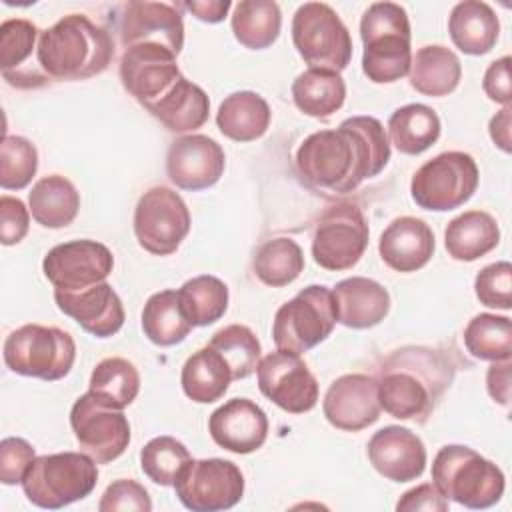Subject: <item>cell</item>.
<instances>
[{
  "instance_id": "obj_51",
  "label": "cell",
  "mask_w": 512,
  "mask_h": 512,
  "mask_svg": "<svg viewBox=\"0 0 512 512\" xmlns=\"http://www.w3.org/2000/svg\"><path fill=\"white\" fill-rule=\"evenodd\" d=\"M486 384H488L490 396H492L496 402L508 406V402H510V360L494 362V364L488 368Z\"/></svg>"
},
{
  "instance_id": "obj_32",
  "label": "cell",
  "mask_w": 512,
  "mask_h": 512,
  "mask_svg": "<svg viewBox=\"0 0 512 512\" xmlns=\"http://www.w3.org/2000/svg\"><path fill=\"white\" fill-rule=\"evenodd\" d=\"M230 382H232V372L228 364L210 346L196 350L184 362L182 374H180V384L184 394L198 404H210L220 400L226 394Z\"/></svg>"
},
{
  "instance_id": "obj_6",
  "label": "cell",
  "mask_w": 512,
  "mask_h": 512,
  "mask_svg": "<svg viewBox=\"0 0 512 512\" xmlns=\"http://www.w3.org/2000/svg\"><path fill=\"white\" fill-rule=\"evenodd\" d=\"M74 360V338L56 326L24 324L4 340V362L20 376L54 382L68 376Z\"/></svg>"
},
{
  "instance_id": "obj_47",
  "label": "cell",
  "mask_w": 512,
  "mask_h": 512,
  "mask_svg": "<svg viewBox=\"0 0 512 512\" xmlns=\"http://www.w3.org/2000/svg\"><path fill=\"white\" fill-rule=\"evenodd\" d=\"M98 510L100 512H116V510L148 512L152 510V500L142 484H138L136 480L120 478L106 488L98 504Z\"/></svg>"
},
{
  "instance_id": "obj_24",
  "label": "cell",
  "mask_w": 512,
  "mask_h": 512,
  "mask_svg": "<svg viewBox=\"0 0 512 512\" xmlns=\"http://www.w3.org/2000/svg\"><path fill=\"white\" fill-rule=\"evenodd\" d=\"M434 246V232L424 220L400 216L380 234L378 252L384 264L392 270L416 272L430 262Z\"/></svg>"
},
{
  "instance_id": "obj_27",
  "label": "cell",
  "mask_w": 512,
  "mask_h": 512,
  "mask_svg": "<svg viewBox=\"0 0 512 512\" xmlns=\"http://www.w3.org/2000/svg\"><path fill=\"white\" fill-rule=\"evenodd\" d=\"M146 110L170 132H190L208 120L210 100L198 84L180 76L174 86L162 98L148 104Z\"/></svg>"
},
{
  "instance_id": "obj_43",
  "label": "cell",
  "mask_w": 512,
  "mask_h": 512,
  "mask_svg": "<svg viewBox=\"0 0 512 512\" xmlns=\"http://www.w3.org/2000/svg\"><path fill=\"white\" fill-rule=\"evenodd\" d=\"M190 460L188 448L172 436H156L140 452L142 472L160 486H174L176 476Z\"/></svg>"
},
{
  "instance_id": "obj_30",
  "label": "cell",
  "mask_w": 512,
  "mask_h": 512,
  "mask_svg": "<svg viewBox=\"0 0 512 512\" xmlns=\"http://www.w3.org/2000/svg\"><path fill=\"white\" fill-rule=\"evenodd\" d=\"M410 86L424 96H448L462 78L458 56L440 44L422 46L410 64Z\"/></svg>"
},
{
  "instance_id": "obj_48",
  "label": "cell",
  "mask_w": 512,
  "mask_h": 512,
  "mask_svg": "<svg viewBox=\"0 0 512 512\" xmlns=\"http://www.w3.org/2000/svg\"><path fill=\"white\" fill-rule=\"evenodd\" d=\"M30 226V214L28 208L20 198L14 196H2L0 198V240L4 246L18 244L26 234Z\"/></svg>"
},
{
  "instance_id": "obj_29",
  "label": "cell",
  "mask_w": 512,
  "mask_h": 512,
  "mask_svg": "<svg viewBox=\"0 0 512 512\" xmlns=\"http://www.w3.org/2000/svg\"><path fill=\"white\" fill-rule=\"evenodd\" d=\"M270 118L272 112L268 102L250 90L232 92L216 112L218 130L234 142H252L264 136L270 126Z\"/></svg>"
},
{
  "instance_id": "obj_40",
  "label": "cell",
  "mask_w": 512,
  "mask_h": 512,
  "mask_svg": "<svg viewBox=\"0 0 512 512\" xmlns=\"http://www.w3.org/2000/svg\"><path fill=\"white\" fill-rule=\"evenodd\" d=\"M464 346L478 360L502 362L512 354V322L508 316L478 314L464 328Z\"/></svg>"
},
{
  "instance_id": "obj_34",
  "label": "cell",
  "mask_w": 512,
  "mask_h": 512,
  "mask_svg": "<svg viewBox=\"0 0 512 512\" xmlns=\"http://www.w3.org/2000/svg\"><path fill=\"white\" fill-rule=\"evenodd\" d=\"M192 328L178 290H162L146 300L142 310V330L152 344L164 348L180 344Z\"/></svg>"
},
{
  "instance_id": "obj_38",
  "label": "cell",
  "mask_w": 512,
  "mask_h": 512,
  "mask_svg": "<svg viewBox=\"0 0 512 512\" xmlns=\"http://www.w3.org/2000/svg\"><path fill=\"white\" fill-rule=\"evenodd\" d=\"M254 274L266 286L280 288L292 284L304 270L302 248L290 238L266 240L254 254Z\"/></svg>"
},
{
  "instance_id": "obj_31",
  "label": "cell",
  "mask_w": 512,
  "mask_h": 512,
  "mask_svg": "<svg viewBox=\"0 0 512 512\" xmlns=\"http://www.w3.org/2000/svg\"><path fill=\"white\" fill-rule=\"evenodd\" d=\"M30 214L44 228H64L72 224L80 210V194L76 186L60 176L40 178L28 194Z\"/></svg>"
},
{
  "instance_id": "obj_39",
  "label": "cell",
  "mask_w": 512,
  "mask_h": 512,
  "mask_svg": "<svg viewBox=\"0 0 512 512\" xmlns=\"http://www.w3.org/2000/svg\"><path fill=\"white\" fill-rule=\"evenodd\" d=\"M178 296L192 326L214 324L228 308V286L210 274L186 280L180 286Z\"/></svg>"
},
{
  "instance_id": "obj_50",
  "label": "cell",
  "mask_w": 512,
  "mask_h": 512,
  "mask_svg": "<svg viewBox=\"0 0 512 512\" xmlns=\"http://www.w3.org/2000/svg\"><path fill=\"white\" fill-rule=\"evenodd\" d=\"M396 510H428V512H446L448 500L438 492L434 484H420L402 494L396 504Z\"/></svg>"
},
{
  "instance_id": "obj_46",
  "label": "cell",
  "mask_w": 512,
  "mask_h": 512,
  "mask_svg": "<svg viewBox=\"0 0 512 512\" xmlns=\"http://www.w3.org/2000/svg\"><path fill=\"white\" fill-rule=\"evenodd\" d=\"M34 458L36 456L30 442L14 436L4 438L0 442V482L6 486L22 484Z\"/></svg>"
},
{
  "instance_id": "obj_44",
  "label": "cell",
  "mask_w": 512,
  "mask_h": 512,
  "mask_svg": "<svg viewBox=\"0 0 512 512\" xmlns=\"http://www.w3.org/2000/svg\"><path fill=\"white\" fill-rule=\"evenodd\" d=\"M38 170L36 146L22 136H4L0 146V186L22 190Z\"/></svg>"
},
{
  "instance_id": "obj_45",
  "label": "cell",
  "mask_w": 512,
  "mask_h": 512,
  "mask_svg": "<svg viewBox=\"0 0 512 512\" xmlns=\"http://www.w3.org/2000/svg\"><path fill=\"white\" fill-rule=\"evenodd\" d=\"M476 298L488 308H512V264L502 260L484 266L474 280Z\"/></svg>"
},
{
  "instance_id": "obj_2",
  "label": "cell",
  "mask_w": 512,
  "mask_h": 512,
  "mask_svg": "<svg viewBox=\"0 0 512 512\" xmlns=\"http://www.w3.org/2000/svg\"><path fill=\"white\" fill-rule=\"evenodd\" d=\"M36 56L48 78L84 80L108 68L114 42L106 28L82 14H68L40 32Z\"/></svg>"
},
{
  "instance_id": "obj_15",
  "label": "cell",
  "mask_w": 512,
  "mask_h": 512,
  "mask_svg": "<svg viewBox=\"0 0 512 512\" xmlns=\"http://www.w3.org/2000/svg\"><path fill=\"white\" fill-rule=\"evenodd\" d=\"M260 392L290 414H304L318 402V382L300 354L276 350L256 368Z\"/></svg>"
},
{
  "instance_id": "obj_10",
  "label": "cell",
  "mask_w": 512,
  "mask_h": 512,
  "mask_svg": "<svg viewBox=\"0 0 512 512\" xmlns=\"http://www.w3.org/2000/svg\"><path fill=\"white\" fill-rule=\"evenodd\" d=\"M190 232V212L182 196L166 186L144 192L134 210V234L138 244L156 256L178 250Z\"/></svg>"
},
{
  "instance_id": "obj_22",
  "label": "cell",
  "mask_w": 512,
  "mask_h": 512,
  "mask_svg": "<svg viewBox=\"0 0 512 512\" xmlns=\"http://www.w3.org/2000/svg\"><path fill=\"white\" fill-rule=\"evenodd\" d=\"M54 300L60 312L76 320L82 330L96 338L114 336L126 318L120 296L106 280L76 292L54 290Z\"/></svg>"
},
{
  "instance_id": "obj_1",
  "label": "cell",
  "mask_w": 512,
  "mask_h": 512,
  "mask_svg": "<svg viewBox=\"0 0 512 512\" xmlns=\"http://www.w3.org/2000/svg\"><path fill=\"white\" fill-rule=\"evenodd\" d=\"M390 160L384 126L372 116L346 118L336 130L310 134L296 150L300 176L330 192L346 194L378 176Z\"/></svg>"
},
{
  "instance_id": "obj_8",
  "label": "cell",
  "mask_w": 512,
  "mask_h": 512,
  "mask_svg": "<svg viewBox=\"0 0 512 512\" xmlns=\"http://www.w3.org/2000/svg\"><path fill=\"white\" fill-rule=\"evenodd\" d=\"M292 42L310 68L342 72L352 58V38L336 10L324 2L302 4L292 18Z\"/></svg>"
},
{
  "instance_id": "obj_7",
  "label": "cell",
  "mask_w": 512,
  "mask_h": 512,
  "mask_svg": "<svg viewBox=\"0 0 512 512\" xmlns=\"http://www.w3.org/2000/svg\"><path fill=\"white\" fill-rule=\"evenodd\" d=\"M336 322L332 290L310 284L278 308L272 322V338L278 350L304 354L324 342Z\"/></svg>"
},
{
  "instance_id": "obj_26",
  "label": "cell",
  "mask_w": 512,
  "mask_h": 512,
  "mask_svg": "<svg viewBox=\"0 0 512 512\" xmlns=\"http://www.w3.org/2000/svg\"><path fill=\"white\" fill-rule=\"evenodd\" d=\"M448 32L460 52L482 56L496 46L500 22L496 12L486 2L464 0L452 8Z\"/></svg>"
},
{
  "instance_id": "obj_16",
  "label": "cell",
  "mask_w": 512,
  "mask_h": 512,
  "mask_svg": "<svg viewBox=\"0 0 512 512\" xmlns=\"http://www.w3.org/2000/svg\"><path fill=\"white\" fill-rule=\"evenodd\" d=\"M112 252L96 240H70L54 246L42 260L54 290L76 292L104 282L112 272Z\"/></svg>"
},
{
  "instance_id": "obj_53",
  "label": "cell",
  "mask_w": 512,
  "mask_h": 512,
  "mask_svg": "<svg viewBox=\"0 0 512 512\" xmlns=\"http://www.w3.org/2000/svg\"><path fill=\"white\" fill-rule=\"evenodd\" d=\"M510 106H504L492 120H490V138L494 140V144L504 150L510 152Z\"/></svg>"
},
{
  "instance_id": "obj_52",
  "label": "cell",
  "mask_w": 512,
  "mask_h": 512,
  "mask_svg": "<svg viewBox=\"0 0 512 512\" xmlns=\"http://www.w3.org/2000/svg\"><path fill=\"white\" fill-rule=\"evenodd\" d=\"M186 10H190L198 20L202 22H210V24H216V22H222L230 10V0H192V2H186L184 4Z\"/></svg>"
},
{
  "instance_id": "obj_19",
  "label": "cell",
  "mask_w": 512,
  "mask_h": 512,
  "mask_svg": "<svg viewBox=\"0 0 512 512\" xmlns=\"http://www.w3.org/2000/svg\"><path fill=\"white\" fill-rule=\"evenodd\" d=\"M322 410L326 420L344 432H358L380 418L378 382L366 374H344L326 390Z\"/></svg>"
},
{
  "instance_id": "obj_33",
  "label": "cell",
  "mask_w": 512,
  "mask_h": 512,
  "mask_svg": "<svg viewBox=\"0 0 512 512\" xmlns=\"http://www.w3.org/2000/svg\"><path fill=\"white\" fill-rule=\"evenodd\" d=\"M292 100L306 116L328 118L342 108L346 84L338 72L308 68L292 82Z\"/></svg>"
},
{
  "instance_id": "obj_12",
  "label": "cell",
  "mask_w": 512,
  "mask_h": 512,
  "mask_svg": "<svg viewBox=\"0 0 512 512\" xmlns=\"http://www.w3.org/2000/svg\"><path fill=\"white\" fill-rule=\"evenodd\" d=\"M368 236V222L356 204H334L316 224L312 238L314 262L324 270H348L362 258Z\"/></svg>"
},
{
  "instance_id": "obj_9",
  "label": "cell",
  "mask_w": 512,
  "mask_h": 512,
  "mask_svg": "<svg viewBox=\"0 0 512 512\" xmlns=\"http://www.w3.org/2000/svg\"><path fill=\"white\" fill-rule=\"evenodd\" d=\"M478 166L466 152H442L424 162L412 176V200L434 212H448L466 204L478 188Z\"/></svg>"
},
{
  "instance_id": "obj_18",
  "label": "cell",
  "mask_w": 512,
  "mask_h": 512,
  "mask_svg": "<svg viewBox=\"0 0 512 512\" xmlns=\"http://www.w3.org/2000/svg\"><path fill=\"white\" fill-rule=\"evenodd\" d=\"M226 156L220 144L204 134L176 138L166 154V172L182 190H206L224 174Z\"/></svg>"
},
{
  "instance_id": "obj_42",
  "label": "cell",
  "mask_w": 512,
  "mask_h": 512,
  "mask_svg": "<svg viewBox=\"0 0 512 512\" xmlns=\"http://www.w3.org/2000/svg\"><path fill=\"white\" fill-rule=\"evenodd\" d=\"M208 346L224 358L232 372V380H244L258 368L260 342L248 326L230 324L218 330Z\"/></svg>"
},
{
  "instance_id": "obj_5",
  "label": "cell",
  "mask_w": 512,
  "mask_h": 512,
  "mask_svg": "<svg viewBox=\"0 0 512 512\" xmlns=\"http://www.w3.org/2000/svg\"><path fill=\"white\" fill-rule=\"evenodd\" d=\"M98 482L96 462L84 452H58L34 458L22 488L40 508L58 510L86 498Z\"/></svg>"
},
{
  "instance_id": "obj_28",
  "label": "cell",
  "mask_w": 512,
  "mask_h": 512,
  "mask_svg": "<svg viewBox=\"0 0 512 512\" xmlns=\"http://www.w3.org/2000/svg\"><path fill=\"white\" fill-rule=\"evenodd\" d=\"M500 242L498 222L484 210H468L452 218L444 232L448 254L458 262H474Z\"/></svg>"
},
{
  "instance_id": "obj_36",
  "label": "cell",
  "mask_w": 512,
  "mask_h": 512,
  "mask_svg": "<svg viewBox=\"0 0 512 512\" xmlns=\"http://www.w3.org/2000/svg\"><path fill=\"white\" fill-rule=\"evenodd\" d=\"M282 14L272 0H240L232 12L234 38L250 50H264L280 36Z\"/></svg>"
},
{
  "instance_id": "obj_3",
  "label": "cell",
  "mask_w": 512,
  "mask_h": 512,
  "mask_svg": "<svg viewBox=\"0 0 512 512\" xmlns=\"http://www.w3.org/2000/svg\"><path fill=\"white\" fill-rule=\"evenodd\" d=\"M362 70L376 84H390L410 72V22L400 4L374 2L360 20Z\"/></svg>"
},
{
  "instance_id": "obj_11",
  "label": "cell",
  "mask_w": 512,
  "mask_h": 512,
  "mask_svg": "<svg viewBox=\"0 0 512 512\" xmlns=\"http://www.w3.org/2000/svg\"><path fill=\"white\" fill-rule=\"evenodd\" d=\"M174 490L192 512L228 510L242 500L244 476L230 460H190L176 476Z\"/></svg>"
},
{
  "instance_id": "obj_17",
  "label": "cell",
  "mask_w": 512,
  "mask_h": 512,
  "mask_svg": "<svg viewBox=\"0 0 512 512\" xmlns=\"http://www.w3.org/2000/svg\"><path fill=\"white\" fill-rule=\"evenodd\" d=\"M176 54L162 44L128 46L120 58L122 86L146 108L180 78Z\"/></svg>"
},
{
  "instance_id": "obj_35",
  "label": "cell",
  "mask_w": 512,
  "mask_h": 512,
  "mask_svg": "<svg viewBox=\"0 0 512 512\" xmlns=\"http://www.w3.org/2000/svg\"><path fill=\"white\" fill-rule=\"evenodd\" d=\"M440 118L426 104H406L388 118L390 140L398 152L416 156L428 150L440 136Z\"/></svg>"
},
{
  "instance_id": "obj_23",
  "label": "cell",
  "mask_w": 512,
  "mask_h": 512,
  "mask_svg": "<svg viewBox=\"0 0 512 512\" xmlns=\"http://www.w3.org/2000/svg\"><path fill=\"white\" fill-rule=\"evenodd\" d=\"M212 440L234 454H250L266 442V412L248 398H232L216 408L208 418Z\"/></svg>"
},
{
  "instance_id": "obj_4",
  "label": "cell",
  "mask_w": 512,
  "mask_h": 512,
  "mask_svg": "<svg viewBox=\"0 0 512 512\" xmlns=\"http://www.w3.org/2000/svg\"><path fill=\"white\" fill-rule=\"evenodd\" d=\"M432 484L446 500L474 510L494 506L506 486L504 474L494 462L462 444L438 450L432 462Z\"/></svg>"
},
{
  "instance_id": "obj_20",
  "label": "cell",
  "mask_w": 512,
  "mask_h": 512,
  "mask_svg": "<svg viewBox=\"0 0 512 512\" xmlns=\"http://www.w3.org/2000/svg\"><path fill=\"white\" fill-rule=\"evenodd\" d=\"M118 22L120 42L128 48L134 44H162L176 56L184 46V22L180 12L164 2H128L122 6Z\"/></svg>"
},
{
  "instance_id": "obj_41",
  "label": "cell",
  "mask_w": 512,
  "mask_h": 512,
  "mask_svg": "<svg viewBox=\"0 0 512 512\" xmlns=\"http://www.w3.org/2000/svg\"><path fill=\"white\" fill-rule=\"evenodd\" d=\"M36 38H40L38 28L24 18H10L0 26V68L2 76L12 86L26 88L24 62L30 58Z\"/></svg>"
},
{
  "instance_id": "obj_13",
  "label": "cell",
  "mask_w": 512,
  "mask_h": 512,
  "mask_svg": "<svg viewBox=\"0 0 512 512\" xmlns=\"http://www.w3.org/2000/svg\"><path fill=\"white\" fill-rule=\"evenodd\" d=\"M70 426L82 452L96 464L116 460L130 444V424L124 412L100 402L90 390L74 402Z\"/></svg>"
},
{
  "instance_id": "obj_37",
  "label": "cell",
  "mask_w": 512,
  "mask_h": 512,
  "mask_svg": "<svg viewBox=\"0 0 512 512\" xmlns=\"http://www.w3.org/2000/svg\"><path fill=\"white\" fill-rule=\"evenodd\" d=\"M140 390V374L126 358H106L96 364L90 376V392L104 404L124 410Z\"/></svg>"
},
{
  "instance_id": "obj_49",
  "label": "cell",
  "mask_w": 512,
  "mask_h": 512,
  "mask_svg": "<svg viewBox=\"0 0 512 512\" xmlns=\"http://www.w3.org/2000/svg\"><path fill=\"white\" fill-rule=\"evenodd\" d=\"M482 88H484L486 96L492 102L510 106V102H512V94H510V56H502L486 68Z\"/></svg>"
},
{
  "instance_id": "obj_14",
  "label": "cell",
  "mask_w": 512,
  "mask_h": 512,
  "mask_svg": "<svg viewBox=\"0 0 512 512\" xmlns=\"http://www.w3.org/2000/svg\"><path fill=\"white\" fill-rule=\"evenodd\" d=\"M394 356L400 364L390 358L376 380L380 408L398 420H424L432 412L444 380H440L438 374L432 376V372L424 374L422 368H412L400 352Z\"/></svg>"
},
{
  "instance_id": "obj_25",
  "label": "cell",
  "mask_w": 512,
  "mask_h": 512,
  "mask_svg": "<svg viewBox=\"0 0 512 512\" xmlns=\"http://www.w3.org/2000/svg\"><path fill=\"white\" fill-rule=\"evenodd\" d=\"M332 296L336 302V320L354 330L380 324L390 310L388 290L380 282L364 276L340 280Z\"/></svg>"
},
{
  "instance_id": "obj_21",
  "label": "cell",
  "mask_w": 512,
  "mask_h": 512,
  "mask_svg": "<svg viewBox=\"0 0 512 512\" xmlns=\"http://www.w3.org/2000/svg\"><path fill=\"white\" fill-rule=\"evenodd\" d=\"M368 460L374 470L392 482H410L426 468L424 442L404 426H384L368 442Z\"/></svg>"
}]
</instances>
